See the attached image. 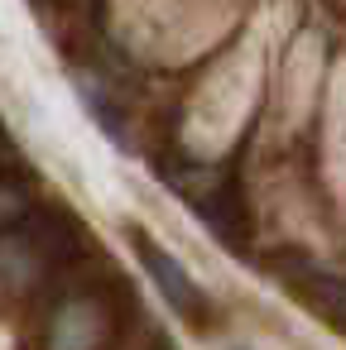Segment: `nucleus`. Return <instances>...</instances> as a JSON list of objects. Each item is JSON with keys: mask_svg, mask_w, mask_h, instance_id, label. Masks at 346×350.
Here are the masks:
<instances>
[{"mask_svg": "<svg viewBox=\"0 0 346 350\" xmlns=\"http://www.w3.org/2000/svg\"><path fill=\"white\" fill-rule=\"evenodd\" d=\"M231 350H250V345H231Z\"/></svg>", "mask_w": 346, "mask_h": 350, "instance_id": "obj_2", "label": "nucleus"}, {"mask_svg": "<svg viewBox=\"0 0 346 350\" xmlns=\"http://www.w3.org/2000/svg\"><path fill=\"white\" fill-rule=\"evenodd\" d=\"M135 250H140V259H145V269H149V278L164 288V297L173 302V312H183L188 321L197 317H207V293L183 273V264L164 250V245H154V240H145V235H135Z\"/></svg>", "mask_w": 346, "mask_h": 350, "instance_id": "obj_1", "label": "nucleus"}]
</instances>
